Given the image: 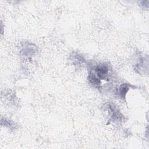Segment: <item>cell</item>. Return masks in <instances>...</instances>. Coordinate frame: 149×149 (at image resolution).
<instances>
[{
    "label": "cell",
    "instance_id": "1",
    "mask_svg": "<svg viewBox=\"0 0 149 149\" xmlns=\"http://www.w3.org/2000/svg\"><path fill=\"white\" fill-rule=\"evenodd\" d=\"M111 68L104 63H100L93 66L89 72L88 80L94 86L100 87L101 84V80H108L111 76Z\"/></svg>",
    "mask_w": 149,
    "mask_h": 149
},
{
    "label": "cell",
    "instance_id": "2",
    "mask_svg": "<svg viewBox=\"0 0 149 149\" xmlns=\"http://www.w3.org/2000/svg\"><path fill=\"white\" fill-rule=\"evenodd\" d=\"M107 111L108 112L109 117L111 118V120L113 122H119L122 120V114L119 112L116 108L112 104H108L107 105Z\"/></svg>",
    "mask_w": 149,
    "mask_h": 149
},
{
    "label": "cell",
    "instance_id": "3",
    "mask_svg": "<svg viewBox=\"0 0 149 149\" xmlns=\"http://www.w3.org/2000/svg\"><path fill=\"white\" fill-rule=\"evenodd\" d=\"M129 90V87L126 84H122V86H120L119 87V88H118V90L116 91V94L121 98V97H123L125 98V94H126L127 91Z\"/></svg>",
    "mask_w": 149,
    "mask_h": 149
}]
</instances>
